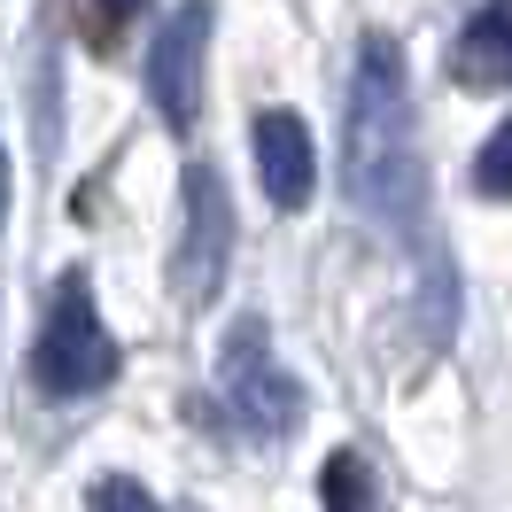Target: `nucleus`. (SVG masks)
<instances>
[{"label":"nucleus","mask_w":512,"mask_h":512,"mask_svg":"<svg viewBox=\"0 0 512 512\" xmlns=\"http://www.w3.org/2000/svg\"><path fill=\"white\" fill-rule=\"evenodd\" d=\"M342 187L373 225L419 233V148H412V86L388 39H365L350 70V125H342Z\"/></svg>","instance_id":"obj_1"},{"label":"nucleus","mask_w":512,"mask_h":512,"mask_svg":"<svg viewBox=\"0 0 512 512\" xmlns=\"http://www.w3.org/2000/svg\"><path fill=\"white\" fill-rule=\"evenodd\" d=\"M32 381L39 396H63V404L117 381V334L101 319L86 272H63L47 295V319H39V342H32Z\"/></svg>","instance_id":"obj_2"},{"label":"nucleus","mask_w":512,"mask_h":512,"mask_svg":"<svg viewBox=\"0 0 512 512\" xmlns=\"http://www.w3.org/2000/svg\"><path fill=\"white\" fill-rule=\"evenodd\" d=\"M218 388H225V404H233V419H241L249 435H264V443H272V435H295V419H303V388L288 381V365L272 350L264 319H241L225 334Z\"/></svg>","instance_id":"obj_3"},{"label":"nucleus","mask_w":512,"mask_h":512,"mask_svg":"<svg viewBox=\"0 0 512 512\" xmlns=\"http://www.w3.org/2000/svg\"><path fill=\"white\" fill-rule=\"evenodd\" d=\"M210 32L218 16L210 8H171L148 39V101L171 132H194L202 117V70H210Z\"/></svg>","instance_id":"obj_4"},{"label":"nucleus","mask_w":512,"mask_h":512,"mask_svg":"<svg viewBox=\"0 0 512 512\" xmlns=\"http://www.w3.org/2000/svg\"><path fill=\"white\" fill-rule=\"evenodd\" d=\"M225 264H233V194L210 163H194L187 202H179V295L210 303L225 288Z\"/></svg>","instance_id":"obj_5"},{"label":"nucleus","mask_w":512,"mask_h":512,"mask_svg":"<svg viewBox=\"0 0 512 512\" xmlns=\"http://www.w3.org/2000/svg\"><path fill=\"white\" fill-rule=\"evenodd\" d=\"M256 148V179H264V202L272 210H303L319 194V148H311V125L295 109H264L249 132Z\"/></svg>","instance_id":"obj_6"},{"label":"nucleus","mask_w":512,"mask_h":512,"mask_svg":"<svg viewBox=\"0 0 512 512\" xmlns=\"http://www.w3.org/2000/svg\"><path fill=\"white\" fill-rule=\"evenodd\" d=\"M450 78L466 94H497L512 78V16L505 8H474L466 16V32L450 39Z\"/></svg>","instance_id":"obj_7"},{"label":"nucleus","mask_w":512,"mask_h":512,"mask_svg":"<svg viewBox=\"0 0 512 512\" xmlns=\"http://www.w3.org/2000/svg\"><path fill=\"white\" fill-rule=\"evenodd\" d=\"M319 505L326 512H388V497H381V481H373V466L357 450H334L319 466Z\"/></svg>","instance_id":"obj_8"},{"label":"nucleus","mask_w":512,"mask_h":512,"mask_svg":"<svg viewBox=\"0 0 512 512\" xmlns=\"http://www.w3.org/2000/svg\"><path fill=\"white\" fill-rule=\"evenodd\" d=\"M86 512H163L140 481H125V474H109V481H94L86 489Z\"/></svg>","instance_id":"obj_9"},{"label":"nucleus","mask_w":512,"mask_h":512,"mask_svg":"<svg viewBox=\"0 0 512 512\" xmlns=\"http://www.w3.org/2000/svg\"><path fill=\"white\" fill-rule=\"evenodd\" d=\"M505 156H512V132L497 125V132H489V140H481V156H474V187L489 194V202H497V194L512 187V179H505Z\"/></svg>","instance_id":"obj_10"},{"label":"nucleus","mask_w":512,"mask_h":512,"mask_svg":"<svg viewBox=\"0 0 512 512\" xmlns=\"http://www.w3.org/2000/svg\"><path fill=\"white\" fill-rule=\"evenodd\" d=\"M0 202H8V156H0Z\"/></svg>","instance_id":"obj_11"}]
</instances>
